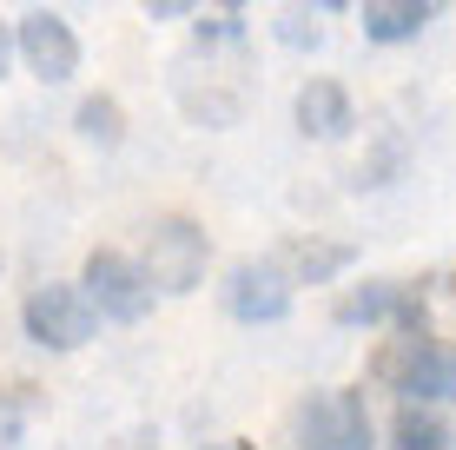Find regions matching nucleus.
I'll return each mask as SVG.
<instances>
[{"instance_id": "nucleus-5", "label": "nucleus", "mask_w": 456, "mask_h": 450, "mask_svg": "<svg viewBox=\"0 0 456 450\" xmlns=\"http://www.w3.org/2000/svg\"><path fill=\"white\" fill-rule=\"evenodd\" d=\"M80 291L93 299V312L113 318V324H139L152 312V278L139 272V258L126 252H93L80 272Z\"/></svg>"}, {"instance_id": "nucleus-15", "label": "nucleus", "mask_w": 456, "mask_h": 450, "mask_svg": "<svg viewBox=\"0 0 456 450\" xmlns=\"http://www.w3.org/2000/svg\"><path fill=\"white\" fill-rule=\"evenodd\" d=\"M139 7H146L152 20H185V13H192V0H139Z\"/></svg>"}, {"instance_id": "nucleus-12", "label": "nucleus", "mask_w": 456, "mask_h": 450, "mask_svg": "<svg viewBox=\"0 0 456 450\" xmlns=\"http://www.w3.org/2000/svg\"><path fill=\"white\" fill-rule=\"evenodd\" d=\"M73 127H80V139H93V146H119L126 139V106L113 100V93H93V100H80Z\"/></svg>"}, {"instance_id": "nucleus-20", "label": "nucleus", "mask_w": 456, "mask_h": 450, "mask_svg": "<svg viewBox=\"0 0 456 450\" xmlns=\"http://www.w3.org/2000/svg\"><path fill=\"white\" fill-rule=\"evenodd\" d=\"M430 7H444V0H430Z\"/></svg>"}, {"instance_id": "nucleus-1", "label": "nucleus", "mask_w": 456, "mask_h": 450, "mask_svg": "<svg viewBox=\"0 0 456 450\" xmlns=\"http://www.w3.org/2000/svg\"><path fill=\"white\" fill-rule=\"evenodd\" d=\"M377 378L403 397H423V405H444L456 397V345L423 331H397L384 351H377Z\"/></svg>"}, {"instance_id": "nucleus-18", "label": "nucleus", "mask_w": 456, "mask_h": 450, "mask_svg": "<svg viewBox=\"0 0 456 450\" xmlns=\"http://www.w3.org/2000/svg\"><path fill=\"white\" fill-rule=\"evenodd\" d=\"M311 7H351V0H311Z\"/></svg>"}, {"instance_id": "nucleus-10", "label": "nucleus", "mask_w": 456, "mask_h": 450, "mask_svg": "<svg viewBox=\"0 0 456 450\" xmlns=\"http://www.w3.org/2000/svg\"><path fill=\"white\" fill-rule=\"evenodd\" d=\"M430 0H364V40L377 46H403L430 27Z\"/></svg>"}, {"instance_id": "nucleus-16", "label": "nucleus", "mask_w": 456, "mask_h": 450, "mask_svg": "<svg viewBox=\"0 0 456 450\" xmlns=\"http://www.w3.org/2000/svg\"><path fill=\"white\" fill-rule=\"evenodd\" d=\"M7 60H13V34L0 27V73H7Z\"/></svg>"}, {"instance_id": "nucleus-3", "label": "nucleus", "mask_w": 456, "mask_h": 450, "mask_svg": "<svg viewBox=\"0 0 456 450\" xmlns=\"http://www.w3.org/2000/svg\"><path fill=\"white\" fill-rule=\"evenodd\" d=\"M20 324L40 351H80L93 331H100V312L80 285H34L20 305Z\"/></svg>"}, {"instance_id": "nucleus-9", "label": "nucleus", "mask_w": 456, "mask_h": 450, "mask_svg": "<svg viewBox=\"0 0 456 450\" xmlns=\"http://www.w3.org/2000/svg\"><path fill=\"white\" fill-rule=\"evenodd\" d=\"M351 245H324V239H285L272 252V266L291 278V285H324V278H338L344 266H351Z\"/></svg>"}, {"instance_id": "nucleus-4", "label": "nucleus", "mask_w": 456, "mask_h": 450, "mask_svg": "<svg viewBox=\"0 0 456 450\" xmlns=\"http://www.w3.org/2000/svg\"><path fill=\"white\" fill-rule=\"evenodd\" d=\"M297 444L305 450H377L364 391H318L297 405Z\"/></svg>"}, {"instance_id": "nucleus-2", "label": "nucleus", "mask_w": 456, "mask_h": 450, "mask_svg": "<svg viewBox=\"0 0 456 450\" xmlns=\"http://www.w3.org/2000/svg\"><path fill=\"white\" fill-rule=\"evenodd\" d=\"M206 258H212V239L199 232L192 219H179V212H166V219L146 225V252H139V272L152 278V291H172V299H185V291L206 285Z\"/></svg>"}, {"instance_id": "nucleus-7", "label": "nucleus", "mask_w": 456, "mask_h": 450, "mask_svg": "<svg viewBox=\"0 0 456 450\" xmlns=\"http://www.w3.org/2000/svg\"><path fill=\"white\" fill-rule=\"evenodd\" d=\"M13 53H20L27 73L46 80V86H60V80L80 73V40H73V27L53 20V13H27V20L13 27Z\"/></svg>"}, {"instance_id": "nucleus-14", "label": "nucleus", "mask_w": 456, "mask_h": 450, "mask_svg": "<svg viewBox=\"0 0 456 450\" xmlns=\"http://www.w3.org/2000/svg\"><path fill=\"white\" fill-rule=\"evenodd\" d=\"M278 40H285V46H318V40H324V27L311 20V0L278 7Z\"/></svg>"}, {"instance_id": "nucleus-6", "label": "nucleus", "mask_w": 456, "mask_h": 450, "mask_svg": "<svg viewBox=\"0 0 456 450\" xmlns=\"http://www.w3.org/2000/svg\"><path fill=\"white\" fill-rule=\"evenodd\" d=\"M218 291H225V312L245 318V324H278L291 312V278L278 272L272 258H239Z\"/></svg>"}, {"instance_id": "nucleus-19", "label": "nucleus", "mask_w": 456, "mask_h": 450, "mask_svg": "<svg viewBox=\"0 0 456 450\" xmlns=\"http://www.w3.org/2000/svg\"><path fill=\"white\" fill-rule=\"evenodd\" d=\"M218 7H245V0H218Z\"/></svg>"}, {"instance_id": "nucleus-13", "label": "nucleus", "mask_w": 456, "mask_h": 450, "mask_svg": "<svg viewBox=\"0 0 456 450\" xmlns=\"http://www.w3.org/2000/svg\"><path fill=\"white\" fill-rule=\"evenodd\" d=\"M390 450H450V438L430 411H403L397 430H390Z\"/></svg>"}, {"instance_id": "nucleus-17", "label": "nucleus", "mask_w": 456, "mask_h": 450, "mask_svg": "<svg viewBox=\"0 0 456 450\" xmlns=\"http://www.w3.org/2000/svg\"><path fill=\"white\" fill-rule=\"evenodd\" d=\"M199 450H245V444H199Z\"/></svg>"}, {"instance_id": "nucleus-11", "label": "nucleus", "mask_w": 456, "mask_h": 450, "mask_svg": "<svg viewBox=\"0 0 456 450\" xmlns=\"http://www.w3.org/2000/svg\"><path fill=\"white\" fill-rule=\"evenodd\" d=\"M390 305H397V285H390V278H370V285L344 291L331 318L338 324H390Z\"/></svg>"}, {"instance_id": "nucleus-8", "label": "nucleus", "mask_w": 456, "mask_h": 450, "mask_svg": "<svg viewBox=\"0 0 456 450\" xmlns=\"http://www.w3.org/2000/svg\"><path fill=\"white\" fill-rule=\"evenodd\" d=\"M351 127H357V113H351V93L338 80H305L297 86V133L305 139H344Z\"/></svg>"}]
</instances>
